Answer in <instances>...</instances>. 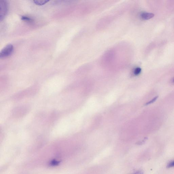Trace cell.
<instances>
[{"label":"cell","instance_id":"obj_1","mask_svg":"<svg viewBox=\"0 0 174 174\" xmlns=\"http://www.w3.org/2000/svg\"><path fill=\"white\" fill-rule=\"evenodd\" d=\"M14 47L11 44H9L4 47L0 53V58L3 59L9 57L13 53Z\"/></svg>","mask_w":174,"mask_h":174},{"label":"cell","instance_id":"obj_2","mask_svg":"<svg viewBox=\"0 0 174 174\" xmlns=\"http://www.w3.org/2000/svg\"><path fill=\"white\" fill-rule=\"evenodd\" d=\"M8 5L6 1H2L0 3V21H2L7 14Z\"/></svg>","mask_w":174,"mask_h":174},{"label":"cell","instance_id":"obj_3","mask_svg":"<svg viewBox=\"0 0 174 174\" xmlns=\"http://www.w3.org/2000/svg\"><path fill=\"white\" fill-rule=\"evenodd\" d=\"M154 16V14L153 13H147L144 12L141 14V17L143 20H148L153 18Z\"/></svg>","mask_w":174,"mask_h":174},{"label":"cell","instance_id":"obj_4","mask_svg":"<svg viewBox=\"0 0 174 174\" xmlns=\"http://www.w3.org/2000/svg\"><path fill=\"white\" fill-rule=\"evenodd\" d=\"M48 2H49V1H39V0H35V1H34V4H37V5H44L45 4L47 3H48Z\"/></svg>","mask_w":174,"mask_h":174},{"label":"cell","instance_id":"obj_5","mask_svg":"<svg viewBox=\"0 0 174 174\" xmlns=\"http://www.w3.org/2000/svg\"><path fill=\"white\" fill-rule=\"evenodd\" d=\"M21 19L23 21L29 22H32L33 21L32 19H31V18H29L28 16H23L21 17Z\"/></svg>","mask_w":174,"mask_h":174},{"label":"cell","instance_id":"obj_6","mask_svg":"<svg viewBox=\"0 0 174 174\" xmlns=\"http://www.w3.org/2000/svg\"><path fill=\"white\" fill-rule=\"evenodd\" d=\"M142 69L140 67H137L135 68L134 71V74L135 75H138L141 73Z\"/></svg>","mask_w":174,"mask_h":174},{"label":"cell","instance_id":"obj_7","mask_svg":"<svg viewBox=\"0 0 174 174\" xmlns=\"http://www.w3.org/2000/svg\"><path fill=\"white\" fill-rule=\"evenodd\" d=\"M59 164V162L56 160H53V161H51V162L50 163L51 165V166H53L58 165Z\"/></svg>","mask_w":174,"mask_h":174},{"label":"cell","instance_id":"obj_8","mask_svg":"<svg viewBox=\"0 0 174 174\" xmlns=\"http://www.w3.org/2000/svg\"><path fill=\"white\" fill-rule=\"evenodd\" d=\"M173 167H174V160L170 161L168 164L167 166V167L168 168H171Z\"/></svg>","mask_w":174,"mask_h":174},{"label":"cell","instance_id":"obj_9","mask_svg":"<svg viewBox=\"0 0 174 174\" xmlns=\"http://www.w3.org/2000/svg\"><path fill=\"white\" fill-rule=\"evenodd\" d=\"M158 96L155 97H154L153 98V99H152V100H151V101H149V102L147 103L146 104V105H148L150 104L153 103L154 102V101H155L156 100H157V99H158Z\"/></svg>","mask_w":174,"mask_h":174},{"label":"cell","instance_id":"obj_10","mask_svg":"<svg viewBox=\"0 0 174 174\" xmlns=\"http://www.w3.org/2000/svg\"><path fill=\"white\" fill-rule=\"evenodd\" d=\"M133 174H143V171L139 170Z\"/></svg>","mask_w":174,"mask_h":174},{"label":"cell","instance_id":"obj_11","mask_svg":"<svg viewBox=\"0 0 174 174\" xmlns=\"http://www.w3.org/2000/svg\"><path fill=\"white\" fill-rule=\"evenodd\" d=\"M173 82H174V79L173 80Z\"/></svg>","mask_w":174,"mask_h":174}]
</instances>
